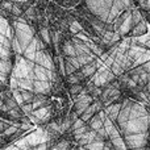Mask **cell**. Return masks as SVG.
Returning a JSON list of instances; mask_svg holds the SVG:
<instances>
[{"label": "cell", "instance_id": "1", "mask_svg": "<svg viewBox=\"0 0 150 150\" xmlns=\"http://www.w3.org/2000/svg\"><path fill=\"white\" fill-rule=\"evenodd\" d=\"M127 149H142L148 146L149 142V130L142 133H132L124 136Z\"/></svg>", "mask_w": 150, "mask_h": 150}, {"label": "cell", "instance_id": "2", "mask_svg": "<svg viewBox=\"0 0 150 150\" xmlns=\"http://www.w3.org/2000/svg\"><path fill=\"white\" fill-rule=\"evenodd\" d=\"M34 63L42 65L44 67L49 69V70H55L54 59H53L52 54H50L49 52H46L45 49H42V50H37V52H36V57H34Z\"/></svg>", "mask_w": 150, "mask_h": 150}, {"label": "cell", "instance_id": "3", "mask_svg": "<svg viewBox=\"0 0 150 150\" xmlns=\"http://www.w3.org/2000/svg\"><path fill=\"white\" fill-rule=\"evenodd\" d=\"M15 36H16V38L18 40V42H20V45H21V49H23V52H24L26 45L33 40L34 29L32 28V26L28 29H15Z\"/></svg>", "mask_w": 150, "mask_h": 150}, {"label": "cell", "instance_id": "4", "mask_svg": "<svg viewBox=\"0 0 150 150\" xmlns=\"http://www.w3.org/2000/svg\"><path fill=\"white\" fill-rule=\"evenodd\" d=\"M33 87H34V93H41V95H47L52 92V82L49 80H38L34 79L33 82Z\"/></svg>", "mask_w": 150, "mask_h": 150}, {"label": "cell", "instance_id": "5", "mask_svg": "<svg viewBox=\"0 0 150 150\" xmlns=\"http://www.w3.org/2000/svg\"><path fill=\"white\" fill-rule=\"evenodd\" d=\"M36 52H37V37H33L30 42L26 45V47L24 49L23 55L29 61H33L34 62V57H36Z\"/></svg>", "mask_w": 150, "mask_h": 150}, {"label": "cell", "instance_id": "6", "mask_svg": "<svg viewBox=\"0 0 150 150\" xmlns=\"http://www.w3.org/2000/svg\"><path fill=\"white\" fill-rule=\"evenodd\" d=\"M148 32H149L148 23H146L145 20H142V21H140V23H137L136 25H133L132 30H130L129 33L132 37H140V36H142V34L148 33Z\"/></svg>", "mask_w": 150, "mask_h": 150}, {"label": "cell", "instance_id": "7", "mask_svg": "<svg viewBox=\"0 0 150 150\" xmlns=\"http://www.w3.org/2000/svg\"><path fill=\"white\" fill-rule=\"evenodd\" d=\"M120 109H121V103H111L109 105H107V108H104V111L112 121H116Z\"/></svg>", "mask_w": 150, "mask_h": 150}, {"label": "cell", "instance_id": "8", "mask_svg": "<svg viewBox=\"0 0 150 150\" xmlns=\"http://www.w3.org/2000/svg\"><path fill=\"white\" fill-rule=\"evenodd\" d=\"M133 28V21H132V17H130V15L128 16L127 18H125L124 21L121 23V25H120L119 30H117V33L120 34V36H125V34H129V32L132 30Z\"/></svg>", "mask_w": 150, "mask_h": 150}, {"label": "cell", "instance_id": "9", "mask_svg": "<svg viewBox=\"0 0 150 150\" xmlns=\"http://www.w3.org/2000/svg\"><path fill=\"white\" fill-rule=\"evenodd\" d=\"M96 70H98V66H96L95 59L91 61V62H88L87 65H84V66L80 67V71H82V74L84 75V78H91L93 74L96 73Z\"/></svg>", "mask_w": 150, "mask_h": 150}, {"label": "cell", "instance_id": "10", "mask_svg": "<svg viewBox=\"0 0 150 150\" xmlns=\"http://www.w3.org/2000/svg\"><path fill=\"white\" fill-rule=\"evenodd\" d=\"M47 70H49V69L44 67L42 65L36 63V65H34V67H33L34 75H36V79H38V80H49V76H47Z\"/></svg>", "mask_w": 150, "mask_h": 150}, {"label": "cell", "instance_id": "11", "mask_svg": "<svg viewBox=\"0 0 150 150\" xmlns=\"http://www.w3.org/2000/svg\"><path fill=\"white\" fill-rule=\"evenodd\" d=\"M62 52L66 57H75L76 52H75V46H74L73 41H66L62 45Z\"/></svg>", "mask_w": 150, "mask_h": 150}, {"label": "cell", "instance_id": "12", "mask_svg": "<svg viewBox=\"0 0 150 150\" xmlns=\"http://www.w3.org/2000/svg\"><path fill=\"white\" fill-rule=\"evenodd\" d=\"M17 82H18V88H24V90H30L33 91V79H29V78H17Z\"/></svg>", "mask_w": 150, "mask_h": 150}, {"label": "cell", "instance_id": "13", "mask_svg": "<svg viewBox=\"0 0 150 150\" xmlns=\"http://www.w3.org/2000/svg\"><path fill=\"white\" fill-rule=\"evenodd\" d=\"M88 127L93 130H98L99 128L103 127V120H100V117L98 116V113H95L90 120H88Z\"/></svg>", "mask_w": 150, "mask_h": 150}, {"label": "cell", "instance_id": "14", "mask_svg": "<svg viewBox=\"0 0 150 150\" xmlns=\"http://www.w3.org/2000/svg\"><path fill=\"white\" fill-rule=\"evenodd\" d=\"M83 149L88 150H104V141L103 140H93L92 142L83 146Z\"/></svg>", "mask_w": 150, "mask_h": 150}, {"label": "cell", "instance_id": "15", "mask_svg": "<svg viewBox=\"0 0 150 150\" xmlns=\"http://www.w3.org/2000/svg\"><path fill=\"white\" fill-rule=\"evenodd\" d=\"M111 142H112V145H113V149H117V150H125L127 149L124 137H121V136L115 137V138H111Z\"/></svg>", "mask_w": 150, "mask_h": 150}, {"label": "cell", "instance_id": "16", "mask_svg": "<svg viewBox=\"0 0 150 150\" xmlns=\"http://www.w3.org/2000/svg\"><path fill=\"white\" fill-rule=\"evenodd\" d=\"M84 79V75L82 74V71L80 73H73V74H70V75H67V82H69V84H75V83H80L82 80Z\"/></svg>", "mask_w": 150, "mask_h": 150}, {"label": "cell", "instance_id": "17", "mask_svg": "<svg viewBox=\"0 0 150 150\" xmlns=\"http://www.w3.org/2000/svg\"><path fill=\"white\" fill-rule=\"evenodd\" d=\"M20 92H21V96H23V100L24 103H32L34 99V91H30V90H24V88H20Z\"/></svg>", "mask_w": 150, "mask_h": 150}, {"label": "cell", "instance_id": "18", "mask_svg": "<svg viewBox=\"0 0 150 150\" xmlns=\"http://www.w3.org/2000/svg\"><path fill=\"white\" fill-rule=\"evenodd\" d=\"M12 62L11 59H0V71L5 74H11L12 71Z\"/></svg>", "mask_w": 150, "mask_h": 150}, {"label": "cell", "instance_id": "19", "mask_svg": "<svg viewBox=\"0 0 150 150\" xmlns=\"http://www.w3.org/2000/svg\"><path fill=\"white\" fill-rule=\"evenodd\" d=\"M40 38L44 41L45 45L52 44V38H50V30L47 28H41L40 30Z\"/></svg>", "mask_w": 150, "mask_h": 150}, {"label": "cell", "instance_id": "20", "mask_svg": "<svg viewBox=\"0 0 150 150\" xmlns=\"http://www.w3.org/2000/svg\"><path fill=\"white\" fill-rule=\"evenodd\" d=\"M69 30H70L73 34H76L78 32L83 30V26H82V24H80L79 21H75V20H73L70 24H69Z\"/></svg>", "mask_w": 150, "mask_h": 150}, {"label": "cell", "instance_id": "21", "mask_svg": "<svg viewBox=\"0 0 150 150\" xmlns=\"http://www.w3.org/2000/svg\"><path fill=\"white\" fill-rule=\"evenodd\" d=\"M11 49L16 53V54H23V49H21V45L18 42V40L16 38V36L11 40Z\"/></svg>", "mask_w": 150, "mask_h": 150}, {"label": "cell", "instance_id": "22", "mask_svg": "<svg viewBox=\"0 0 150 150\" xmlns=\"http://www.w3.org/2000/svg\"><path fill=\"white\" fill-rule=\"evenodd\" d=\"M130 17H132V21H133V25H136L137 23H140V21H142V13H141L140 9H132V12H130Z\"/></svg>", "mask_w": 150, "mask_h": 150}, {"label": "cell", "instance_id": "23", "mask_svg": "<svg viewBox=\"0 0 150 150\" xmlns=\"http://www.w3.org/2000/svg\"><path fill=\"white\" fill-rule=\"evenodd\" d=\"M90 129H91V128H90V127H87V125L84 124L83 127H80V128H78V129L73 130L71 133H73V136L75 137V140H78V138H80L86 132H87V130H90Z\"/></svg>", "mask_w": 150, "mask_h": 150}, {"label": "cell", "instance_id": "24", "mask_svg": "<svg viewBox=\"0 0 150 150\" xmlns=\"http://www.w3.org/2000/svg\"><path fill=\"white\" fill-rule=\"evenodd\" d=\"M109 70L112 71L116 76H119V75H121L122 73H124V69L121 67V65H119L117 62H113L111 66H109Z\"/></svg>", "mask_w": 150, "mask_h": 150}, {"label": "cell", "instance_id": "25", "mask_svg": "<svg viewBox=\"0 0 150 150\" xmlns=\"http://www.w3.org/2000/svg\"><path fill=\"white\" fill-rule=\"evenodd\" d=\"M83 91V87L80 86V83H75V84H70V90H69V92H70L71 96H75L78 95V93H80Z\"/></svg>", "mask_w": 150, "mask_h": 150}, {"label": "cell", "instance_id": "26", "mask_svg": "<svg viewBox=\"0 0 150 150\" xmlns=\"http://www.w3.org/2000/svg\"><path fill=\"white\" fill-rule=\"evenodd\" d=\"M0 59H11V49L0 45Z\"/></svg>", "mask_w": 150, "mask_h": 150}, {"label": "cell", "instance_id": "27", "mask_svg": "<svg viewBox=\"0 0 150 150\" xmlns=\"http://www.w3.org/2000/svg\"><path fill=\"white\" fill-rule=\"evenodd\" d=\"M75 71H78V70L74 67L73 65H71L70 62H69L67 59H65V73H66V76H67V75H70V74H73V73H75Z\"/></svg>", "mask_w": 150, "mask_h": 150}, {"label": "cell", "instance_id": "28", "mask_svg": "<svg viewBox=\"0 0 150 150\" xmlns=\"http://www.w3.org/2000/svg\"><path fill=\"white\" fill-rule=\"evenodd\" d=\"M53 149H58V150H65V149H69L70 148V144H69V141L66 140H62L59 144H57V145L52 146Z\"/></svg>", "mask_w": 150, "mask_h": 150}, {"label": "cell", "instance_id": "29", "mask_svg": "<svg viewBox=\"0 0 150 150\" xmlns=\"http://www.w3.org/2000/svg\"><path fill=\"white\" fill-rule=\"evenodd\" d=\"M66 59H67L69 62H70L71 65H73L74 67L76 69V70H79V69L82 67V65H80V63H79V61H78L76 55H75V57H66Z\"/></svg>", "mask_w": 150, "mask_h": 150}, {"label": "cell", "instance_id": "30", "mask_svg": "<svg viewBox=\"0 0 150 150\" xmlns=\"http://www.w3.org/2000/svg\"><path fill=\"white\" fill-rule=\"evenodd\" d=\"M12 5H13V1H8V0H4V1L0 4V8H1L3 11H8V12H11V9H12Z\"/></svg>", "mask_w": 150, "mask_h": 150}, {"label": "cell", "instance_id": "31", "mask_svg": "<svg viewBox=\"0 0 150 150\" xmlns=\"http://www.w3.org/2000/svg\"><path fill=\"white\" fill-rule=\"evenodd\" d=\"M9 88L11 90H15V88H18V82H17V78H15V76H12L11 75L9 76Z\"/></svg>", "mask_w": 150, "mask_h": 150}, {"label": "cell", "instance_id": "32", "mask_svg": "<svg viewBox=\"0 0 150 150\" xmlns=\"http://www.w3.org/2000/svg\"><path fill=\"white\" fill-rule=\"evenodd\" d=\"M49 148H52V146L47 144V141H46V142H40L38 145L34 146V149H36V150H46V149H49Z\"/></svg>", "mask_w": 150, "mask_h": 150}, {"label": "cell", "instance_id": "33", "mask_svg": "<svg viewBox=\"0 0 150 150\" xmlns=\"http://www.w3.org/2000/svg\"><path fill=\"white\" fill-rule=\"evenodd\" d=\"M0 80H1L4 84H8V83H9V74H5V73L0 71Z\"/></svg>", "mask_w": 150, "mask_h": 150}, {"label": "cell", "instance_id": "34", "mask_svg": "<svg viewBox=\"0 0 150 150\" xmlns=\"http://www.w3.org/2000/svg\"><path fill=\"white\" fill-rule=\"evenodd\" d=\"M12 122L11 121H5V120H0V134H1L3 132H4V129L8 127V125H11Z\"/></svg>", "mask_w": 150, "mask_h": 150}, {"label": "cell", "instance_id": "35", "mask_svg": "<svg viewBox=\"0 0 150 150\" xmlns=\"http://www.w3.org/2000/svg\"><path fill=\"white\" fill-rule=\"evenodd\" d=\"M142 67H144V70H145V71H148V73H150V59L148 61V62L144 63Z\"/></svg>", "mask_w": 150, "mask_h": 150}, {"label": "cell", "instance_id": "36", "mask_svg": "<svg viewBox=\"0 0 150 150\" xmlns=\"http://www.w3.org/2000/svg\"><path fill=\"white\" fill-rule=\"evenodd\" d=\"M145 90H146V91H148V92L150 93V80H149V82H148V84H146V86H145Z\"/></svg>", "mask_w": 150, "mask_h": 150}, {"label": "cell", "instance_id": "37", "mask_svg": "<svg viewBox=\"0 0 150 150\" xmlns=\"http://www.w3.org/2000/svg\"><path fill=\"white\" fill-rule=\"evenodd\" d=\"M8 1H13V3H15V0H8Z\"/></svg>", "mask_w": 150, "mask_h": 150}]
</instances>
